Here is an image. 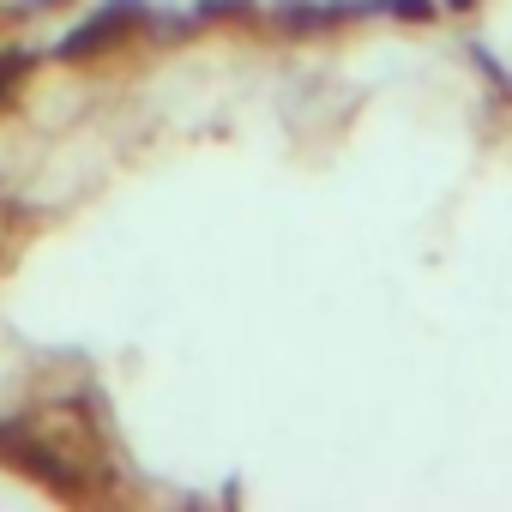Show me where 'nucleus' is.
Returning a JSON list of instances; mask_svg holds the SVG:
<instances>
[{"mask_svg":"<svg viewBox=\"0 0 512 512\" xmlns=\"http://www.w3.org/2000/svg\"><path fill=\"white\" fill-rule=\"evenodd\" d=\"M452 7H470V0H452Z\"/></svg>","mask_w":512,"mask_h":512,"instance_id":"obj_1","label":"nucleus"}]
</instances>
